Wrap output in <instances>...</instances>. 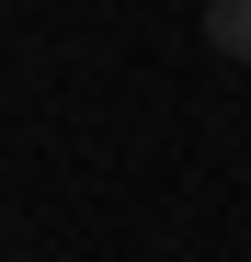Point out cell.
<instances>
[{"label":"cell","instance_id":"6da1fadb","mask_svg":"<svg viewBox=\"0 0 251 262\" xmlns=\"http://www.w3.org/2000/svg\"><path fill=\"white\" fill-rule=\"evenodd\" d=\"M205 34H217V57L251 69V0H205Z\"/></svg>","mask_w":251,"mask_h":262}]
</instances>
